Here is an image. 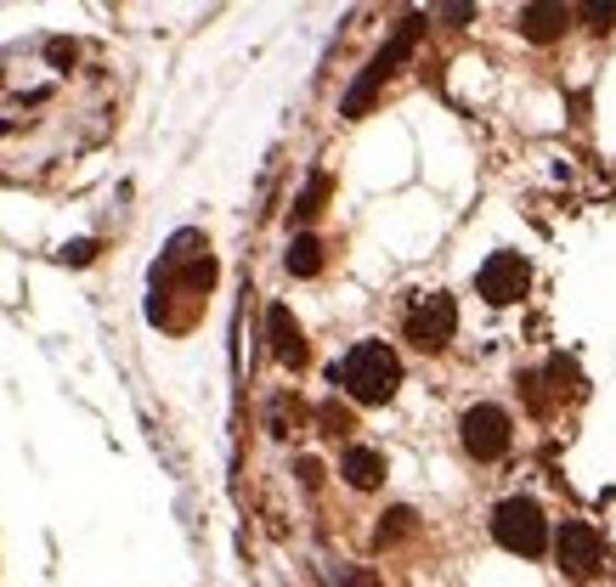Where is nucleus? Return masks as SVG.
<instances>
[{
	"label": "nucleus",
	"instance_id": "f257e3e1",
	"mask_svg": "<svg viewBox=\"0 0 616 587\" xmlns=\"http://www.w3.org/2000/svg\"><path fill=\"white\" fill-rule=\"evenodd\" d=\"M334 384L345 390L351 402H363V407H384V402L396 396V384H402V362H396V350H391V345L363 339V345H351V350H345V362H334Z\"/></svg>",
	"mask_w": 616,
	"mask_h": 587
},
{
	"label": "nucleus",
	"instance_id": "f03ea898",
	"mask_svg": "<svg viewBox=\"0 0 616 587\" xmlns=\"http://www.w3.org/2000/svg\"><path fill=\"white\" fill-rule=\"evenodd\" d=\"M493 537L509 548V553H526V560H537V553L548 548V519L532 498H504L493 508Z\"/></svg>",
	"mask_w": 616,
	"mask_h": 587
},
{
	"label": "nucleus",
	"instance_id": "7ed1b4c3",
	"mask_svg": "<svg viewBox=\"0 0 616 587\" xmlns=\"http://www.w3.org/2000/svg\"><path fill=\"white\" fill-rule=\"evenodd\" d=\"M418 28H425V17H407V23L396 28V40H391V46H384V51H379V57L368 62V74H363V80H356V85H351V96H345V113H351V119H356V113H363V108L374 103V91H379L384 80H391V74H396V62H402V57L413 51V40H418Z\"/></svg>",
	"mask_w": 616,
	"mask_h": 587
},
{
	"label": "nucleus",
	"instance_id": "20e7f679",
	"mask_svg": "<svg viewBox=\"0 0 616 587\" xmlns=\"http://www.w3.org/2000/svg\"><path fill=\"white\" fill-rule=\"evenodd\" d=\"M459 328V306H452V294H425V300H413L407 311V339L418 350H441Z\"/></svg>",
	"mask_w": 616,
	"mask_h": 587
},
{
	"label": "nucleus",
	"instance_id": "39448f33",
	"mask_svg": "<svg viewBox=\"0 0 616 587\" xmlns=\"http://www.w3.org/2000/svg\"><path fill=\"white\" fill-rule=\"evenodd\" d=\"M526 283H532V266H526L514 249H498V254L481 266V277H475V288H481L486 306H514V300L526 294Z\"/></svg>",
	"mask_w": 616,
	"mask_h": 587
},
{
	"label": "nucleus",
	"instance_id": "423d86ee",
	"mask_svg": "<svg viewBox=\"0 0 616 587\" xmlns=\"http://www.w3.org/2000/svg\"><path fill=\"white\" fill-rule=\"evenodd\" d=\"M459 430H464V452H470L475 464H493V458H504V452H509V412L504 407H486V402L470 407Z\"/></svg>",
	"mask_w": 616,
	"mask_h": 587
},
{
	"label": "nucleus",
	"instance_id": "0eeeda50",
	"mask_svg": "<svg viewBox=\"0 0 616 587\" xmlns=\"http://www.w3.org/2000/svg\"><path fill=\"white\" fill-rule=\"evenodd\" d=\"M555 553H560V565H566L571 576H594L600 560H605V542H600L594 526H582V519H566L560 537H555Z\"/></svg>",
	"mask_w": 616,
	"mask_h": 587
},
{
	"label": "nucleus",
	"instance_id": "6e6552de",
	"mask_svg": "<svg viewBox=\"0 0 616 587\" xmlns=\"http://www.w3.org/2000/svg\"><path fill=\"white\" fill-rule=\"evenodd\" d=\"M266 334H272V350H277L283 368H306V339H300V322L288 316V306L266 311Z\"/></svg>",
	"mask_w": 616,
	"mask_h": 587
},
{
	"label": "nucleus",
	"instance_id": "1a4fd4ad",
	"mask_svg": "<svg viewBox=\"0 0 616 587\" xmlns=\"http://www.w3.org/2000/svg\"><path fill=\"white\" fill-rule=\"evenodd\" d=\"M566 28H571V12H566V7H555V0H543V7H526V12H521V35H526V40H537V46L560 40Z\"/></svg>",
	"mask_w": 616,
	"mask_h": 587
},
{
	"label": "nucleus",
	"instance_id": "9d476101",
	"mask_svg": "<svg viewBox=\"0 0 616 587\" xmlns=\"http://www.w3.org/2000/svg\"><path fill=\"white\" fill-rule=\"evenodd\" d=\"M340 475L356 486V492H374V486L384 480V458H379L374 446H351V452H345V464H340Z\"/></svg>",
	"mask_w": 616,
	"mask_h": 587
},
{
	"label": "nucleus",
	"instance_id": "9b49d317",
	"mask_svg": "<svg viewBox=\"0 0 616 587\" xmlns=\"http://www.w3.org/2000/svg\"><path fill=\"white\" fill-rule=\"evenodd\" d=\"M288 272H295V277H317L322 272V243L317 238H295V243H288Z\"/></svg>",
	"mask_w": 616,
	"mask_h": 587
},
{
	"label": "nucleus",
	"instance_id": "f8f14e48",
	"mask_svg": "<svg viewBox=\"0 0 616 587\" xmlns=\"http://www.w3.org/2000/svg\"><path fill=\"white\" fill-rule=\"evenodd\" d=\"M322 199H329V181L311 176V181H306V192H300V204H295V215H300V220H311V215L322 209Z\"/></svg>",
	"mask_w": 616,
	"mask_h": 587
},
{
	"label": "nucleus",
	"instance_id": "ddd939ff",
	"mask_svg": "<svg viewBox=\"0 0 616 587\" xmlns=\"http://www.w3.org/2000/svg\"><path fill=\"white\" fill-rule=\"evenodd\" d=\"M317 423H322V435H345V430H351V412L329 402V407H322V412H317Z\"/></svg>",
	"mask_w": 616,
	"mask_h": 587
},
{
	"label": "nucleus",
	"instance_id": "4468645a",
	"mask_svg": "<svg viewBox=\"0 0 616 587\" xmlns=\"http://www.w3.org/2000/svg\"><path fill=\"white\" fill-rule=\"evenodd\" d=\"M582 17H589L594 28H611L616 23V0H611V7H605V0H594V7H582Z\"/></svg>",
	"mask_w": 616,
	"mask_h": 587
},
{
	"label": "nucleus",
	"instance_id": "2eb2a0df",
	"mask_svg": "<svg viewBox=\"0 0 616 587\" xmlns=\"http://www.w3.org/2000/svg\"><path fill=\"white\" fill-rule=\"evenodd\" d=\"M407 519H413L407 508H396V514H384V526H379V542H391V537H402V531H407Z\"/></svg>",
	"mask_w": 616,
	"mask_h": 587
}]
</instances>
